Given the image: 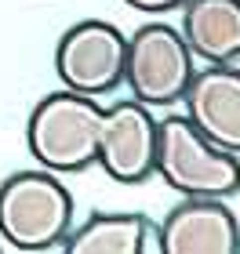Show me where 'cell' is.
<instances>
[{
	"mask_svg": "<svg viewBox=\"0 0 240 254\" xmlns=\"http://www.w3.org/2000/svg\"><path fill=\"white\" fill-rule=\"evenodd\" d=\"M26 145L33 160L55 175H80L98 164L120 186H142L153 178L157 120L150 106L135 98L106 109L91 95L66 87L33 106Z\"/></svg>",
	"mask_w": 240,
	"mask_h": 254,
	"instance_id": "cell-1",
	"label": "cell"
},
{
	"mask_svg": "<svg viewBox=\"0 0 240 254\" xmlns=\"http://www.w3.org/2000/svg\"><path fill=\"white\" fill-rule=\"evenodd\" d=\"M77 203L66 182L48 167L15 171L0 182V236L4 247L44 254L62 251L73 229Z\"/></svg>",
	"mask_w": 240,
	"mask_h": 254,
	"instance_id": "cell-2",
	"label": "cell"
},
{
	"mask_svg": "<svg viewBox=\"0 0 240 254\" xmlns=\"http://www.w3.org/2000/svg\"><path fill=\"white\" fill-rule=\"evenodd\" d=\"M153 175H160L182 196H230L240 192V156L208 142L189 117L157 120Z\"/></svg>",
	"mask_w": 240,
	"mask_h": 254,
	"instance_id": "cell-3",
	"label": "cell"
},
{
	"mask_svg": "<svg viewBox=\"0 0 240 254\" xmlns=\"http://www.w3.org/2000/svg\"><path fill=\"white\" fill-rule=\"evenodd\" d=\"M197 73L193 51L182 33L167 22H146L128 37L124 55V84L131 87L135 102L150 109L178 106L189 80Z\"/></svg>",
	"mask_w": 240,
	"mask_h": 254,
	"instance_id": "cell-4",
	"label": "cell"
},
{
	"mask_svg": "<svg viewBox=\"0 0 240 254\" xmlns=\"http://www.w3.org/2000/svg\"><path fill=\"white\" fill-rule=\"evenodd\" d=\"M124 55H128V37L113 22L84 18L62 33L55 51V73L62 87L98 98L124 84Z\"/></svg>",
	"mask_w": 240,
	"mask_h": 254,
	"instance_id": "cell-5",
	"label": "cell"
},
{
	"mask_svg": "<svg viewBox=\"0 0 240 254\" xmlns=\"http://www.w3.org/2000/svg\"><path fill=\"white\" fill-rule=\"evenodd\" d=\"M164 254H240V222L222 196H182L160 222Z\"/></svg>",
	"mask_w": 240,
	"mask_h": 254,
	"instance_id": "cell-6",
	"label": "cell"
},
{
	"mask_svg": "<svg viewBox=\"0 0 240 254\" xmlns=\"http://www.w3.org/2000/svg\"><path fill=\"white\" fill-rule=\"evenodd\" d=\"M182 102L189 124L208 142L240 156V65L197 69Z\"/></svg>",
	"mask_w": 240,
	"mask_h": 254,
	"instance_id": "cell-7",
	"label": "cell"
},
{
	"mask_svg": "<svg viewBox=\"0 0 240 254\" xmlns=\"http://www.w3.org/2000/svg\"><path fill=\"white\" fill-rule=\"evenodd\" d=\"M66 254H164L160 225L139 211H98L70 229Z\"/></svg>",
	"mask_w": 240,
	"mask_h": 254,
	"instance_id": "cell-8",
	"label": "cell"
},
{
	"mask_svg": "<svg viewBox=\"0 0 240 254\" xmlns=\"http://www.w3.org/2000/svg\"><path fill=\"white\" fill-rule=\"evenodd\" d=\"M182 40L193 59L208 65L240 62V0H186L182 4Z\"/></svg>",
	"mask_w": 240,
	"mask_h": 254,
	"instance_id": "cell-9",
	"label": "cell"
},
{
	"mask_svg": "<svg viewBox=\"0 0 240 254\" xmlns=\"http://www.w3.org/2000/svg\"><path fill=\"white\" fill-rule=\"evenodd\" d=\"M124 4H131L135 11H146V15H164V11L182 7L186 0H124Z\"/></svg>",
	"mask_w": 240,
	"mask_h": 254,
	"instance_id": "cell-10",
	"label": "cell"
}]
</instances>
